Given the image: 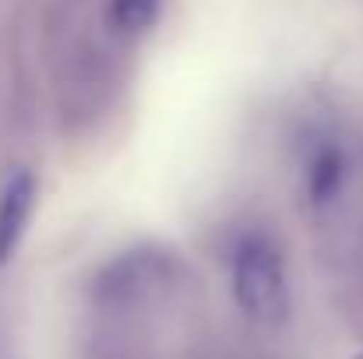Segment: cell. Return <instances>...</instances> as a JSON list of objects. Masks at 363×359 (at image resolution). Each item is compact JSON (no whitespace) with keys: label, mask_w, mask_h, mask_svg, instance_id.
<instances>
[{"label":"cell","mask_w":363,"mask_h":359,"mask_svg":"<svg viewBox=\"0 0 363 359\" xmlns=\"http://www.w3.org/2000/svg\"><path fill=\"white\" fill-rule=\"evenodd\" d=\"M233 296L257 324H282L289 314V282L282 250L268 233H243L233 246Z\"/></svg>","instance_id":"6da1fadb"},{"label":"cell","mask_w":363,"mask_h":359,"mask_svg":"<svg viewBox=\"0 0 363 359\" xmlns=\"http://www.w3.org/2000/svg\"><path fill=\"white\" fill-rule=\"evenodd\" d=\"M32 205H35V176L28 169H18L0 190V264L14 257L25 237Z\"/></svg>","instance_id":"7a4b0ae2"},{"label":"cell","mask_w":363,"mask_h":359,"mask_svg":"<svg viewBox=\"0 0 363 359\" xmlns=\"http://www.w3.org/2000/svg\"><path fill=\"white\" fill-rule=\"evenodd\" d=\"M342 180H346V159H342V152L335 144H325L307 166V194H311V201L314 205L332 201L339 194Z\"/></svg>","instance_id":"3957f363"},{"label":"cell","mask_w":363,"mask_h":359,"mask_svg":"<svg viewBox=\"0 0 363 359\" xmlns=\"http://www.w3.org/2000/svg\"><path fill=\"white\" fill-rule=\"evenodd\" d=\"M159 14V0H110V25L117 32H145Z\"/></svg>","instance_id":"277c9868"}]
</instances>
